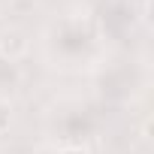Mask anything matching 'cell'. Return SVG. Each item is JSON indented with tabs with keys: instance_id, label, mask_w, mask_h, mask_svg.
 Here are the masks:
<instances>
[{
	"instance_id": "6da1fadb",
	"label": "cell",
	"mask_w": 154,
	"mask_h": 154,
	"mask_svg": "<svg viewBox=\"0 0 154 154\" xmlns=\"http://www.w3.org/2000/svg\"><path fill=\"white\" fill-rule=\"evenodd\" d=\"M24 51H27V36L21 30H3L0 33V54H3L9 63L18 60Z\"/></svg>"
},
{
	"instance_id": "7a4b0ae2",
	"label": "cell",
	"mask_w": 154,
	"mask_h": 154,
	"mask_svg": "<svg viewBox=\"0 0 154 154\" xmlns=\"http://www.w3.org/2000/svg\"><path fill=\"white\" fill-rule=\"evenodd\" d=\"M12 124V103L9 100H0V133H6Z\"/></svg>"
},
{
	"instance_id": "3957f363",
	"label": "cell",
	"mask_w": 154,
	"mask_h": 154,
	"mask_svg": "<svg viewBox=\"0 0 154 154\" xmlns=\"http://www.w3.org/2000/svg\"><path fill=\"white\" fill-rule=\"evenodd\" d=\"M57 154H91L88 148H82V145H66V148H60Z\"/></svg>"
}]
</instances>
